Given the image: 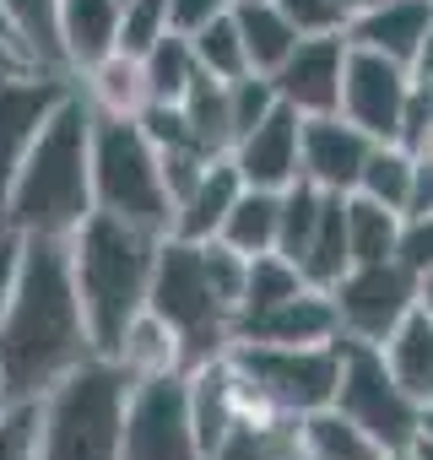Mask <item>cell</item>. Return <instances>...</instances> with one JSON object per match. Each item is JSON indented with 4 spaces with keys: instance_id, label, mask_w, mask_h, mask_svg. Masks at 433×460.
<instances>
[{
    "instance_id": "6da1fadb",
    "label": "cell",
    "mask_w": 433,
    "mask_h": 460,
    "mask_svg": "<svg viewBox=\"0 0 433 460\" xmlns=\"http://www.w3.org/2000/svg\"><path fill=\"white\" fill-rule=\"evenodd\" d=\"M87 352L93 341L76 304L66 239H22V271L6 314H0V379H6L12 401L44 395Z\"/></svg>"
},
{
    "instance_id": "7a4b0ae2",
    "label": "cell",
    "mask_w": 433,
    "mask_h": 460,
    "mask_svg": "<svg viewBox=\"0 0 433 460\" xmlns=\"http://www.w3.org/2000/svg\"><path fill=\"white\" fill-rule=\"evenodd\" d=\"M87 152H93V103L82 87H71L33 136L28 157L17 163L6 200H0V222L22 239H66L93 211Z\"/></svg>"
},
{
    "instance_id": "3957f363",
    "label": "cell",
    "mask_w": 433,
    "mask_h": 460,
    "mask_svg": "<svg viewBox=\"0 0 433 460\" xmlns=\"http://www.w3.org/2000/svg\"><path fill=\"white\" fill-rule=\"evenodd\" d=\"M157 239L163 234H141V227L109 211H87L66 234L71 282H76V304H82L93 352L114 358L125 325L146 309V277H152Z\"/></svg>"
},
{
    "instance_id": "277c9868",
    "label": "cell",
    "mask_w": 433,
    "mask_h": 460,
    "mask_svg": "<svg viewBox=\"0 0 433 460\" xmlns=\"http://www.w3.org/2000/svg\"><path fill=\"white\" fill-rule=\"evenodd\" d=\"M130 390L136 379L103 352L66 368L39 395V460H119Z\"/></svg>"
},
{
    "instance_id": "5b68a950",
    "label": "cell",
    "mask_w": 433,
    "mask_h": 460,
    "mask_svg": "<svg viewBox=\"0 0 433 460\" xmlns=\"http://www.w3.org/2000/svg\"><path fill=\"white\" fill-rule=\"evenodd\" d=\"M87 168H93V211H109V217L141 227V234H168L173 206H168V190L157 173V146L146 141L141 119L93 109Z\"/></svg>"
},
{
    "instance_id": "8992f818",
    "label": "cell",
    "mask_w": 433,
    "mask_h": 460,
    "mask_svg": "<svg viewBox=\"0 0 433 460\" xmlns=\"http://www.w3.org/2000/svg\"><path fill=\"white\" fill-rule=\"evenodd\" d=\"M146 309L179 336L184 374L216 352H228V341H234V314L216 304V293L200 271V244H184L173 234L157 239L152 277H146Z\"/></svg>"
},
{
    "instance_id": "52a82bcc",
    "label": "cell",
    "mask_w": 433,
    "mask_h": 460,
    "mask_svg": "<svg viewBox=\"0 0 433 460\" xmlns=\"http://www.w3.org/2000/svg\"><path fill=\"white\" fill-rule=\"evenodd\" d=\"M228 363L239 379L282 417H304L336 401V374H341V347H266V341H228Z\"/></svg>"
},
{
    "instance_id": "ba28073f",
    "label": "cell",
    "mask_w": 433,
    "mask_h": 460,
    "mask_svg": "<svg viewBox=\"0 0 433 460\" xmlns=\"http://www.w3.org/2000/svg\"><path fill=\"white\" fill-rule=\"evenodd\" d=\"M341 347V374H336V411H347L368 438H379L390 455L411 449L417 444V422H422V406L390 379L379 347L368 341H352V336H336Z\"/></svg>"
},
{
    "instance_id": "9c48e42d",
    "label": "cell",
    "mask_w": 433,
    "mask_h": 460,
    "mask_svg": "<svg viewBox=\"0 0 433 460\" xmlns=\"http://www.w3.org/2000/svg\"><path fill=\"white\" fill-rule=\"evenodd\" d=\"M331 304H336L341 336L379 347L417 309V277L401 261H363V266H347L336 277Z\"/></svg>"
},
{
    "instance_id": "30bf717a",
    "label": "cell",
    "mask_w": 433,
    "mask_h": 460,
    "mask_svg": "<svg viewBox=\"0 0 433 460\" xmlns=\"http://www.w3.org/2000/svg\"><path fill=\"white\" fill-rule=\"evenodd\" d=\"M119 460H206L190 433L184 411V374H152L136 379L130 406H125V438Z\"/></svg>"
},
{
    "instance_id": "8fae6325",
    "label": "cell",
    "mask_w": 433,
    "mask_h": 460,
    "mask_svg": "<svg viewBox=\"0 0 433 460\" xmlns=\"http://www.w3.org/2000/svg\"><path fill=\"white\" fill-rule=\"evenodd\" d=\"M411 93V71L374 55V49H352L347 44V66H341V119H352L358 130H368L374 141H395L401 125V103Z\"/></svg>"
},
{
    "instance_id": "7c38bea8",
    "label": "cell",
    "mask_w": 433,
    "mask_h": 460,
    "mask_svg": "<svg viewBox=\"0 0 433 460\" xmlns=\"http://www.w3.org/2000/svg\"><path fill=\"white\" fill-rule=\"evenodd\" d=\"M76 87V76L60 71H12L0 76V200L17 173V163L28 157L33 136L44 130V119L55 114V103Z\"/></svg>"
},
{
    "instance_id": "4fadbf2b",
    "label": "cell",
    "mask_w": 433,
    "mask_h": 460,
    "mask_svg": "<svg viewBox=\"0 0 433 460\" xmlns=\"http://www.w3.org/2000/svg\"><path fill=\"white\" fill-rule=\"evenodd\" d=\"M341 66H347V39L341 33H309L287 49V60L271 71L277 98L314 119V114H336L341 109Z\"/></svg>"
},
{
    "instance_id": "5bb4252c",
    "label": "cell",
    "mask_w": 433,
    "mask_h": 460,
    "mask_svg": "<svg viewBox=\"0 0 433 460\" xmlns=\"http://www.w3.org/2000/svg\"><path fill=\"white\" fill-rule=\"evenodd\" d=\"M368 146H374V136L358 130L352 119L314 114V119H304V136H298V179H309L314 190H331V195H352L358 173L368 163Z\"/></svg>"
},
{
    "instance_id": "9a60e30c",
    "label": "cell",
    "mask_w": 433,
    "mask_h": 460,
    "mask_svg": "<svg viewBox=\"0 0 433 460\" xmlns=\"http://www.w3.org/2000/svg\"><path fill=\"white\" fill-rule=\"evenodd\" d=\"M298 136H304V114L277 103L255 130H244L228 146V157L250 190H287L298 179Z\"/></svg>"
},
{
    "instance_id": "2e32d148",
    "label": "cell",
    "mask_w": 433,
    "mask_h": 460,
    "mask_svg": "<svg viewBox=\"0 0 433 460\" xmlns=\"http://www.w3.org/2000/svg\"><path fill=\"white\" fill-rule=\"evenodd\" d=\"M336 336H341V320H336V304L325 288H298L293 298H282L250 320H234V341H266V347H320Z\"/></svg>"
},
{
    "instance_id": "e0dca14e",
    "label": "cell",
    "mask_w": 433,
    "mask_h": 460,
    "mask_svg": "<svg viewBox=\"0 0 433 460\" xmlns=\"http://www.w3.org/2000/svg\"><path fill=\"white\" fill-rule=\"evenodd\" d=\"M428 17H433V0H374V6L347 17L341 39L352 49H374V55H384V60L411 71L417 44L428 33Z\"/></svg>"
},
{
    "instance_id": "ac0fdd59",
    "label": "cell",
    "mask_w": 433,
    "mask_h": 460,
    "mask_svg": "<svg viewBox=\"0 0 433 460\" xmlns=\"http://www.w3.org/2000/svg\"><path fill=\"white\" fill-rule=\"evenodd\" d=\"M239 190H244V179H239L234 157H228V152H223V157H211V163H206V173L195 179V190L173 206L168 234H173V239H184V244H206V239H216V227H223L228 206L239 200Z\"/></svg>"
},
{
    "instance_id": "d6986e66",
    "label": "cell",
    "mask_w": 433,
    "mask_h": 460,
    "mask_svg": "<svg viewBox=\"0 0 433 460\" xmlns=\"http://www.w3.org/2000/svg\"><path fill=\"white\" fill-rule=\"evenodd\" d=\"M0 33L33 71H66V44H60V0H0Z\"/></svg>"
},
{
    "instance_id": "ffe728a7",
    "label": "cell",
    "mask_w": 433,
    "mask_h": 460,
    "mask_svg": "<svg viewBox=\"0 0 433 460\" xmlns=\"http://www.w3.org/2000/svg\"><path fill=\"white\" fill-rule=\"evenodd\" d=\"M379 358H384L390 379H395L417 406H433V314L411 309V314L379 341Z\"/></svg>"
},
{
    "instance_id": "44dd1931",
    "label": "cell",
    "mask_w": 433,
    "mask_h": 460,
    "mask_svg": "<svg viewBox=\"0 0 433 460\" xmlns=\"http://www.w3.org/2000/svg\"><path fill=\"white\" fill-rule=\"evenodd\" d=\"M114 39H119V0H60V44L71 76L114 55Z\"/></svg>"
},
{
    "instance_id": "7402d4cb",
    "label": "cell",
    "mask_w": 433,
    "mask_h": 460,
    "mask_svg": "<svg viewBox=\"0 0 433 460\" xmlns=\"http://www.w3.org/2000/svg\"><path fill=\"white\" fill-rule=\"evenodd\" d=\"M228 17H234V28H239V39H244L250 71H261V76H271V71L287 60V49L304 39V33L282 17L277 0H234Z\"/></svg>"
},
{
    "instance_id": "603a6c76",
    "label": "cell",
    "mask_w": 433,
    "mask_h": 460,
    "mask_svg": "<svg viewBox=\"0 0 433 460\" xmlns=\"http://www.w3.org/2000/svg\"><path fill=\"white\" fill-rule=\"evenodd\" d=\"M390 449L379 438H368L347 411L320 406L298 417V460H384Z\"/></svg>"
},
{
    "instance_id": "cb8c5ba5",
    "label": "cell",
    "mask_w": 433,
    "mask_h": 460,
    "mask_svg": "<svg viewBox=\"0 0 433 460\" xmlns=\"http://www.w3.org/2000/svg\"><path fill=\"white\" fill-rule=\"evenodd\" d=\"M206 460H298V417L282 411H239Z\"/></svg>"
},
{
    "instance_id": "d4e9b609",
    "label": "cell",
    "mask_w": 433,
    "mask_h": 460,
    "mask_svg": "<svg viewBox=\"0 0 433 460\" xmlns=\"http://www.w3.org/2000/svg\"><path fill=\"white\" fill-rule=\"evenodd\" d=\"M76 87L87 93V103L98 109V114H125V119H136L152 98H146V76H141V60L136 55H103V60H93L82 76H76Z\"/></svg>"
},
{
    "instance_id": "484cf974",
    "label": "cell",
    "mask_w": 433,
    "mask_h": 460,
    "mask_svg": "<svg viewBox=\"0 0 433 460\" xmlns=\"http://www.w3.org/2000/svg\"><path fill=\"white\" fill-rule=\"evenodd\" d=\"M114 363L130 374V379H152V374H184V352H179V336L152 314V309H141L130 325H125V336H119V347H114Z\"/></svg>"
},
{
    "instance_id": "4316f807",
    "label": "cell",
    "mask_w": 433,
    "mask_h": 460,
    "mask_svg": "<svg viewBox=\"0 0 433 460\" xmlns=\"http://www.w3.org/2000/svg\"><path fill=\"white\" fill-rule=\"evenodd\" d=\"M277 211H282V190H239V200L228 206L216 239L234 244L239 255H271L277 250Z\"/></svg>"
},
{
    "instance_id": "83f0119b",
    "label": "cell",
    "mask_w": 433,
    "mask_h": 460,
    "mask_svg": "<svg viewBox=\"0 0 433 460\" xmlns=\"http://www.w3.org/2000/svg\"><path fill=\"white\" fill-rule=\"evenodd\" d=\"M341 217H347V255L352 266L363 261H395V239H401V211L368 200V195H341Z\"/></svg>"
},
{
    "instance_id": "f1b7e54d",
    "label": "cell",
    "mask_w": 433,
    "mask_h": 460,
    "mask_svg": "<svg viewBox=\"0 0 433 460\" xmlns=\"http://www.w3.org/2000/svg\"><path fill=\"white\" fill-rule=\"evenodd\" d=\"M352 266V255H347V217H341V195H331L325 190V206H320V222H314V239H309V250H304V261H298V271H304V282L309 288H336V277Z\"/></svg>"
},
{
    "instance_id": "f546056e",
    "label": "cell",
    "mask_w": 433,
    "mask_h": 460,
    "mask_svg": "<svg viewBox=\"0 0 433 460\" xmlns=\"http://www.w3.org/2000/svg\"><path fill=\"white\" fill-rule=\"evenodd\" d=\"M179 114L190 119L195 141H200L211 157H223V152L234 146V130H228V82L195 71L190 87H184V98H179Z\"/></svg>"
},
{
    "instance_id": "4dcf8cb0",
    "label": "cell",
    "mask_w": 433,
    "mask_h": 460,
    "mask_svg": "<svg viewBox=\"0 0 433 460\" xmlns=\"http://www.w3.org/2000/svg\"><path fill=\"white\" fill-rule=\"evenodd\" d=\"M411 163H417V152H406V146H395V141H374V146H368V163H363V173H358V195H368V200H379V206H390V211L406 217V200H411Z\"/></svg>"
},
{
    "instance_id": "1f68e13d",
    "label": "cell",
    "mask_w": 433,
    "mask_h": 460,
    "mask_svg": "<svg viewBox=\"0 0 433 460\" xmlns=\"http://www.w3.org/2000/svg\"><path fill=\"white\" fill-rule=\"evenodd\" d=\"M195 71H200V66H195V49H190V39L173 33V28L141 55V76H146V98H152V103H179Z\"/></svg>"
},
{
    "instance_id": "d6a6232c",
    "label": "cell",
    "mask_w": 433,
    "mask_h": 460,
    "mask_svg": "<svg viewBox=\"0 0 433 460\" xmlns=\"http://www.w3.org/2000/svg\"><path fill=\"white\" fill-rule=\"evenodd\" d=\"M298 288H309V282H304V271H298L293 261H282L277 250H271V255H250V277H244V298H239V314H234V320H250V314H261V309L293 298Z\"/></svg>"
},
{
    "instance_id": "836d02e7",
    "label": "cell",
    "mask_w": 433,
    "mask_h": 460,
    "mask_svg": "<svg viewBox=\"0 0 433 460\" xmlns=\"http://www.w3.org/2000/svg\"><path fill=\"white\" fill-rule=\"evenodd\" d=\"M190 49H195V66H200L206 76H216V82H234V76L250 71V60H244V39H239V28H234L228 12H223V17H211L206 28H195V33H190Z\"/></svg>"
},
{
    "instance_id": "e575fe53",
    "label": "cell",
    "mask_w": 433,
    "mask_h": 460,
    "mask_svg": "<svg viewBox=\"0 0 433 460\" xmlns=\"http://www.w3.org/2000/svg\"><path fill=\"white\" fill-rule=\"evenodd\" d=\"M200 271L216 293V304H223L228 314H239V298H244V277H250V255H239L234 244L223 239H206L200 244Z\"/></svg>"
},
{
    "instance_id": "d590c367",
    "label": "cell",
    "mask_w": 433,
    "mask_h": 460,
    "mask_svg": "<svg viewBox=\"0 0 433 460\" xmlns=\"http://www.w3.org/2000/svg\"><path fill=\"white\" fill-rule=\"evenodd\" d=\"M277 103H282V98H277L271 76H261V71L234 76V82H228V130H234V141H239L244 130H255Z\"/></svg>"
},
{
    "instance_id": "8d00e7d4",
    "label": "cell",
    "mask_w": 433,
    "mask_h": 460,
    "mask_svg": "<svg viewBox=\"0 0 433 460\" xmlns=\"http://www.w3.org/2000/svg\"><path fill=\"white\" fill-rule=\"evenodd\" d=\"M163 33H168V0H125V6H119V39H114V49L141 60Z\"/></svg>"
},
{
    "instance_id": "74e56055",
    "label": "cell",
    "mask_w": 433,
    "mask_h": 460,
    "mask_svg": "<svg viewBox=\"0 0 433 460\" xmlns=\"http://www.w3.org/2000/svg\"><path fill=\"white\" fill-rule=\"evenodd\" d=\"M0 460H39V395L0 406Z\"/></svg>"
},
{
    "instance_id": "f35d334b",
    "label": "cell",
    "mask_w": 433,
    "mask_h": 460,
    "mask_svg": "<svg viewBox=\"0 0 433 460\" xmlns=\"http://www.w3.org/2000/svg\"><path fill=\"white\" fill-rule=\"evenodd\" d=\"M395 261L422 277L433 271V211H417V217H401V239H395Z\"/></svg>"
},
{
    "instance_id": "ab89813d",
    "label": "cell",
    "mask_w": 433,
    "mask_h": 460,
    "mask_svg": "<svg viewBox=\"0 0 433 460\" xmlns=\"http://www.w3.org/2000/svg\"><path fill=\"white\" fill-rule=\"evenodd\" d=\"M277 6H282V17L309 39V33H341L347 28V6H341V0H277Z\"/></svg>"
},
{
    "instance_id": "60d3db41",
    "label": "cell",
    "mask_w": 433,
    "mask_h": 460,
    "mask_svg": "<svg viewBox=\"0 0 433 460\" xmlns=\"http://www.w3.org/2000/svg\"><path fill=\"white\" fill-rule=\"evenodd\" d=\"M228 6H234V0H168V28L190 39L195 28H206L211 17H223Z\"/></svg>"
},
{
    "instance_id": "b9f144b4",
    "label": "cell",
    "mask_w": 433,
    "mask_h": 460,
    "mask_svg": "<svg viewBox=\"0 0 433 460\" xmlns=\"http://www.w3.org/2000/svg\"><path fill=\"white\" fill-rule=\"evenodd\" d=\"M17 271H22V234H12V227L0 222V314H6V304H12Z\"/></svg>"
},
{
    "instance_id": "7bdbcfd3",
    "label": "cell",
    "mask_w": 433,
    "mask_h": 460,
    "mask_svg": "<svg viewBox=\"0 0 433 460\" xmlns=\"http://www.w3.org/2000/svg\"><path fill=\"white\" fill-rule=\"evenodd\" d=\"M417 211H433V152H417L411 163V200H406V217Z\"/></svg>"
},
{
    "instance_id": "ee69618b",
    "label": "cell",
    "mask_w": 433,
    "mask_h": 460,
    "mask_svg": "<svg viewBox=\"0 0 433 460\" xmlns=\"http://www.w3.org/2000/svg\"><path fill=\"white\" fill-rule=\"evenodd\" d=\"M411 82H433V17H428V33L417 44V60H411Z\"/></svg>"
},
{
    "instance_id": "f6af8a7d",
    "label": "cell",
    "mask_w": 433,
    "mask_h": 460,
    "mask_svg": "<svg viewBox=\"0 0 433 460\" xmlns=\"http://www.w3.org/2000/svg\"><path fill=\"white\" fill-rule=\"evenodd\" d=\"M12 71H33V66L12 49V39H6V33H0V76H12Z\"/></svg>"
},
{
    "instance_id": "bcb514c9",
    "label": "cell",
    "mask_w": 433,
    "mask_h": 460,
    "mask_svg": "<svg viewBox=\"0 0 433 460\" xmlns=\"http://www.w3.org/2000/svg\"><path fill=\"white\" fill-rule=\"evenodd\" d=\"M417 309H422V314H433V271H422V277H417Z\"/></svg>"
},
{
    "instance_id": "7dc6e473",
    "label": "cell",
    "mask_w": 433,
    "mask_h": 460,
    "mask_svg": "<svg viewBox=\"0 0 433 460\" xmlns=\"http://www.w3.org/2000/svg\"><path fill=\"white\" fill-rule=\"evenodd\" d=\"M417 433H422V438L433 444V406H422V422H417Z\"/></svg>"
},
{
    "instance_id": "c3c4849f",
    "label": "cell",
    "mask_w": 433,
    "mask_h": 460,
    "mask_svg": "<svg viewBox=\"0 0 433 460\" xmlns=\"http://www.w3.org/2000/svg\"><path fill=\"white\" fill-rule=\"evenodd\" d=\"M411 460H433V444H428L422 433H417V444H411Z\"/></svg>"
},
{
    "instance_id": "681fc988",
    "label": "cell",
    "mask_w": 433,
    "mask_h": 460,
    "mask_svg": "<svg viewBox=\"0 0 433 460\" xmlns=\"http://www.w3.org/2000/svg\"><path fill=\"white\" fill-rule=\"evenodd\" d=\"M6 401H12V390H6V379H0V406H6Z\"/></svg>"
},
{
    "instance_id": "f907efd6",
    "label": "cell",
    "mask_w": 433,
    "mask_h": 460,
    "mask_svg": "<svg viewBox=\"0 0 433 460\" xmlns=\"http://www.w3.org/2000/svg\"><path fill=\"white\" fill-rule=\"evenodd\" d=\"M384 460H411V449H401V455H384Z\"/></svg>"
},
{
    "instance_id": "816d5d0a",
    "label": "cell",
    "mask_w": 433,
    "mask_h": 460,
    "mask_svg": "<svg viewBox=\"0 0 433 460\" xmlns=\"http://www.w3.org/2000/svg\"><path fill=\"white\" fill-rule=\"evenodd\" d=\"M119 6H125V0H119Z\"/></svg>"
}]
</instances>
